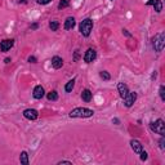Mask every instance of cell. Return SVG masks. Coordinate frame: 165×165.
<instances>
[{"instance_id": "cell-1", "label": "cell", "mask_w": 165, "mask_h": 165, "mask_svg": "<svg viewBox=\"0 0 165 165\" xmlns=\"http://www.w3.org/2000/svg\"><path fill=\"white\" fill-rule=\"evenodd\" d=\"M93 115H94L93 110L85 107H77L70 112V118H92Z\"/></svg>"}, {"instance_id": "cell-2", "label": "cell", "mask_w": 165, "mask_h": 165, "mask_svg": "<svg viewBox=\"0 0 165 165\" xmlns=\"http://www.w3.org/2000/svg\"><path fill=\"white\" fill-rule=\"evenodd\" d=\"M165 45V34L159 32L152 37V47L156 52H163Z\"/></svg>"}, {"instance_id": "cell-3", "label": "cell", "mask_w": 165, "mask_h": 165, "mask_svg": "<svg viewBox=\"0 0 165 165\" xmlns=\"http://www.w3.org/2000/svg\"><path fill=\"white\" fill-rule=\"evenodd\" d=\"M92 28H93V21L90 18H86L80 23V34L82 36L88 37L92 32Z\"/></svg>"}, {"instance_id": "cell-4", "label": "cell", "mask_w": 165, "mask_h": 165, "mask_svg": "<svg viewBox=\"0 0 165 165\" xmlns=\"http://www.w3.org/2000/svg\"><path fill=\"white\" fill-rule=\"evenodd\" d=\"M150 128H151L152 132L160 134L161 137L165 135V124L161 119H157L156 121H152V123L150 124Z\"/></svg>"}, {"instance_id": "cell-5", "label": "cell", "mask_w": 165, "mask_h": 165, "mask_svg": "<svg viewBox=\"0 0 165 165\" xmlns=\"http://www.w3.org/2000/svg\"><path fill=\"white\" fill-rule=\"evenodd\" d=\"M124 99V105H125V107H132L133 103L135 101H137V93L135 92H129V93L127 94V97Z\"/></svg>"}, {"instance_id": "cell-6", "label": "cell", "mask_w": 165, "mask_h": 165, "mask_svg": "<svg viewBox=\"0 0 165 165\" xmlns=\"http://www.w3.org/2000/svg\"><path fill=\"white\" fill-rule=\"evenodd\" d=\"M95 57H97V52L93 49V48H89L84 54V61L86 63H90V62H93L95 60Z\"/></svg>"}, {"instance_id": "cell-7", "label": "cell", "mask_w": 165, "mask_h": 165, "mask_svg": "<svg viewBox=\"0 0 165 165\" xmlns=\"http://www.w3.org/2000/svg\"><path fill=\"white\" fill-rule=\"evenodd\" d=\"M14 45V40L13 39H5L0 43V50L2 52H8L11 48Z\"/></svg>"}, {"instance_id": "cell-8", "label": "cell", "mask_w": 165, "mask_h": 165, "mask_svg": "<svg viewBox=\"0 0 165 165\" xmlns=\"http://www.w3.org/2000/svg\"><path fill=\"white\" fill-rule=\"evenodd\" d=\"M23 116H25L27 120H36L37 116H39V112L34 108H27V110L23 111Z\"/></svg>"}, {"instance_id": "cell-9", "label": "cell", "mask_w": 165, "mask_h": 165, "mask_svg": "<svg viewBox=\"0 0 165 165\" xmlns=\"http://www.w3.org/2000/svg\"><path fill=\"white\" fill-rule=\"evenodd\" d=\"M44 94H45V90H44V88H43L41 85L35 86V89H34V93H32L34 98H35V99H41L43 97H44Z\"/></svg>"}, {"instance_id": "cell-10", "label": "cell", "mask_w": 165, "mask_h": 165, "mask_svg": "<svg viewBox=\"0 0 165 165\" xmlns=\"http://www.w3.org/2000/svg\"><path fill=\"white\" fill-rule=\"evenodd\" d=\"M130 147H132V150L135 152V154H141L143 151V147H142V144H141L139 141L137 139H132L130 141Z\"/></svg>"}, {"instance_id": "cell-11", "label": "cell", "mask_w": 165, "mask_h": 165, "mask_svg": "<svg viewBox=\"0 0 165 165\" xmlns=\"http://www.w3.org/2000/svg\"><path fill=\"white\" fill-rule=\"evenodd\" d=\"M118 90H119V94L121 98H125L127 94L129 93V89H128V85L125 82H119L118 84Z\"/></svg>"}, {"instance_id": "cell-12", "label": "cell", "mask_w": 165, "mask_h": 165, "mask_svg": "<svg viewBox=\"0 0 165 165\" xmlns=\"http://www.w3.org/2000/svg\"><path fill=\"white\" fill-rule=\"evenodd\" d=\"M147 5H152L155 8V12L160 13L163 11V4H161V0H148L147 2Z\"/></svg>"}, {"instance_id": "cell-13", "label": "cell", "mask_w": 165, "mask_h": 165, "mask_svg": "<svg viewBox=\"0 0 165 165\" xmlns=\"http://www.w3.org/2000/svg\"><path fill=\"white\" fill-rule=\"evenodd\" d=\"M52 66L54 67L56 70H58V69H61L62 66H63V60H62L61 57H58V56H56V57H53L52 58Z\"/></svg>"}, {"instance_id": "cell-14", "label": "cell", "mask_w": 165, "mask_h": 165, "mask_svg": "<svg viewBox=\"0 0 165 165\" xmlns=\"http://www.w3.org/2000/svg\"><path fill=\"white\" fill-rule=\"evenodd\" d=\"M76 25V21H75V18L74 17H67V19L65 21V30H71V28H74Z\"/></svg>"}, {"instance_id": "cell-15", "label": "cell", "mask_w": 165, "mask_h": 165, "mask_svg": "<svg viewBox=\"0 0 165 165\" xmlns=\"http://www.w3.org/2000/svg\"><path fill=\"white\" fill-rule=\"evenodd\" d=\"M81 99L84 102H90L92 101V92L89 89H84L81 93Z\"/></svg>"}, {"instance_id": "cell-16", "label": "cell", "mask_w": 165, "mask_h": 165, "mask_svg": "<svg viewBox=\"0 0 165 165\" xmlns=\"http://www.w3.org/2000/svg\"><path fill=\"white\" fill-rule=\"evenodd\" d=\"M19 161L23 165H28V154L26 151H22L21 155H19Z\"/></svg>"}, {"instance_id": "cell-17", "label": "cell", "mask_w": 165, "mask_h": 165, "mask_svg": "<svg viewBox=\"0 0 165 165\" xmlns=\"http://www.w3.org/2000/svg\"><path fill=\"white\" fill-rule=\"evenodd\" d=\"M47 98L49 101H57L58 99V93L56 90H52V92H49V93L47 94Z\"/></svg>"}, {"instance_id": "cell-18", "label": "cell", "mask_w": 165, "mask_h": 165, "mask_svg": "<svg viewBox=\"0 0 165 165\" xmlns=\"http://www.w3.org/2000/svg\"><path fill=\"white\" fill-rule=\"evenodd\" d=\"M74 86H75V79H72V80H70V81L66 84L65 90L67 92V93H70V92H71L72 89H74Z\"/></svg>"}, {"instance_id": "cell-19", "label": "cell", "mask_w": 165, "mask_h": 165, "mask_svg": "<svg viewBox=\"0 0 165 165\" xmlns=\"http://www.w3.org/2000/svg\"><path fill=\"white\" fill-rule=\"evenodd\" d=\"M49 27H50L52 31H57L58 27H60V23H58L57 21H52V22L49 23Z\"/></svg>"}, {"instance_id": "cell-20", "label": "cell", "mask_w": 165, "mask_h": 165, "mask_svg": "<svg viewBox=\"0 0 165 165\" xmlns=\"http://www.w3.org/2000/svg\"><path fill=\"white\" fill-rule=\"evenodd\" d=\"M99 76H101L103 80H110V79H111V76H110V74H108L107 71H101V72H99Z\"/></svg>"}, {"instance_id": "cell-21", "label": "cell", "mask_w": 165, "mask_h": 165, "mask_svg": "<svg viewBox=\"0 0 165 165\" xmlns=\"http://www.w3.org/2000/svg\"><path fill=\"white\" fill-rule=\"evenodd\" d=\"M66 7H69V0H61L60 4H58V8L60 9H63Z\"/></svg>"}, {"instance_id": "cell-22", "label": "cell", "mask_w": 165, "mask_h": 165, "mask_svg": "<svg viewBox=\"0 0 165 165\" xmlns=\"http://www.w3.org/2000/svg\"><path fill=\"white\" fill-rule=\"evenodd\" d=\"M159 93H160V98H161V101H165V86L164 85L160 86Z\"/></svg>"}, {"instance_id": "cell-23", "label": "cell", "mask_w": 165, "mask_h": 165, "mask_svg": "<svg viewBox=\"0 0 165 165\" xmlns=\"http://www.w3.org/2000/svg\"><path fill=\"white\" fill-rule=\"evenodd\" d=\"M141 155V160H142V161H146V160L148 159V155H147V152L146 151H142L139 154Z\"/></svg>"}, {"instance_id": "cell-24", "label": "cell", "mask_w": 165, "mask_h": 165, "mask_svg": "<svg viewBox=\"0 0 165 165\" xmlns=\"http://www.w3.org/2000/svg\"><path fill=\"white\" fill-rule=\"evenodd\" d=\"M159 143H160V148H161V150H165V139H164V137L160 138Z\"/></svg>"}, {"instance_id": "cell-25", "label": "cell", "mask_w": 165, "mask_h": 165, "mask_svg": "<svg viewBox=\"0 0 165 165\" xmlns=\"http://www.w3.org/2000/svg\"><path fill=\"white\" fill-rule=\"evenodd\" d=\"M36 3L37 4H41V5H45V4L50 3V0H36Z\"/></svg>"}, {"instance_id": "cell-26", "label": "cell", "mask_w": 165, "mask_h": 165, "mask_svg": "<svg viewBox=\"0 0 165 165\" xmlns=\"http://www.w3.org/2000/svg\"><path fill=\"white\" fill-rule=\"evenodd\" d=\"M36 57H34V56H30L28 57V62H30V63H36Z\"/></svg>"}, {"instance_id": "cell-27", "label": "cell", "mask_w": 165, "mask_h": 165, "mask_svg": "<svg viewBox=\"0 0 165 165\" xmlns=\"http://www.w3.org/2000/svg\"><path fill=\"white\" fill-rule=\"evenodd\" d=\"M62 164H69V165H72V163H71V161H66V160H62V161L58 163V165H62Z\"/></svg>"}, {"instance_id": "cell-28", "label": "cell", "mask_w": 165, "mask_h": 165, "mask_svg": "<svg viewBox=\"0 0 165 165\" xmlns=\"http://www.w3.org/2000/svg\"><path fill=\"white\" fill-rule=\"evenodd\" d=\"M77 58H79V50H75V58H74V61H77Z\"/></svg>"}, {"instance_id": "cell-29", "label": "cell", "mask_w": 165, "mask_h": 165, "mask_svg": "<svg viewBox=\"0 0 165 165\" xmlns=\"http://www.w3.org/2000/svg\"><path fill=\"white\" fill-rule=\"evenodd\" d=\"M112 121H114V123H115V124H119V123H120V121H119V119H114Z\"/></svg>"}, {"instance_id": "cell-30", "label": "cell", "mask_w": 165, "mask_h": 165, "mask_svg": "<svg viewBox=\"0 0 165 165\" xmlns=\"http://www.w3.org/2000/svg\"><path fill=\"white\" fill-rule=\"evenodd\" d=\"M31 28H37V25H36V23H34V25L31 26Z\"/></svg>"}, {"instance_id": "cell-31", "label": "cell", "mask_w": 165, "mask_h": 165, "mask_svg": "<svg viewBox=\"0 0 165 165\" xmlns=\"http://www.w3.org/2000/svg\"><path fill=\"white\" fill-rule=\"evenodd\" d=\"M19 3H26V0H19Z\"/></svg>"}]
</instances>
